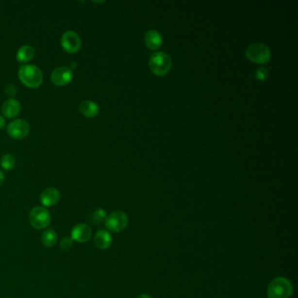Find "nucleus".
<instances>
[{
	"instance_id": "obj_1",
	"label": "nucleus",
	"mask_w": 298,
	"mask_h": 298,
	"mask_svg": "<svg viewBox=\"0 0 298 298\" xmlns=\"http://www.w3.org/2000/svg\"><path fill=\"white\" fill-rule=\"evenodd\" d=\"M18 78L28 88H37L43 83L44 75L39 66L33 64H25L19 66Z\"/></svg>"
},
{
	"instance_id": "obj_2",
	"label": "nucleus",
	"mask_w": 298,
	"mask_h": 298,
	"mask_svg": "<svg viewBox=\"0 0 298 298\" xmlns=\"http://www.w3.org/2000/svg\"><path fill=\"white\" fill-rule=\"evenodd\" d=\"M293 293V286L287 278L276 277L267 286L268 298H289Z\"/></svg>"
},
{
	"instance_id": "obj_3",
	"label": "nucleus",
	"mask_w": 298,
	"mask_h": 298,
	"mask_svg": "<svg viewBox=\"0 0 298 298\" xmlns=\"http://www.w3.org/2000/svg\"><path fill=\"white\" fill-rule=\"evenodd\" d=\"M172 60L171 56L164 52L154 53L149 61V69L158 76L166 75L171 70Z\"/></svg>"
},
{
	"instance_id": "obj_4",
	"label": "nucleus",
	"mask_w": 298,
	"mask_h": 298,
	"mask_svg": "<svg viewBox=\"0 0 298 298\" xmlns=\"http://www.w3.org/2000/svg\"><path fill=\"white\" fill-rule=\"evenodd\" d=\"M246 56L254 63L266 64L271 58V53L267 45L254 43L246 50Z\"/></svg>"
},
{
	"instance_id": "obj_5",
	"label": "nucleus",
	"mask_w": 298,
	"mask_h": 298,
	"mask_svg": "<svg viewBox=\"0 0 298 298\" xmlns=\"http://www.w3.org/2000/svg\"><path fill=\"white\" fill-rule=\"evenodd\" d=\"M29 222L32 227L38 230L48 228L51 223V215L44 206H35L29 214Z\"/></svg>"
},
{
	"instance_id": "obj_6",
	"label": "nucleus",
	"mask_w": 298,
	"mask_h": 298,
	"mask_svg": "<svg viewBox=\"0 0 298 298\" xmlns=\"http://www.w3.org/2000/svg\"><path fill=\"white\" fill-rule=\"evenodd\" d=\"M128 216L122 211H115L107 216L105 223L106 228L111 232H118L124 230L128 225Z\"/></svg>"
},
{
	"instance_id": "obj_7",
	"label": "nucleus",
	"mask_w": 298,
	"mask_h": 298,
	"mask_svg": "<svg viewBox=\"0 0 298 298\" xmlns=\"http://www.w3.org/2000/svg\"><path fill=\"white\" fill-rule=\"evenodd\" d=\"M7 133L12 138L20 140L29 135L30 125L23 119H16L8 124Z\"/></svg>"
},
{
	"instance_id": "obj_8",
	"label": "nucleus",
	"mask_w": 298,
	"mask_h": 298,
	"mask_svg": "<svg viewBox=\"0 0 298 298\" xmlns=\"http://www.w3.org/2000/svg\"><path fill=\"white\" fill-rule=\"evenodd\" d=\"M62 49L69 53H77L82 48V40L75 31H66L62 36Z\"/></svg>"
},
{
	"instance_id": "obj_9",
	"label": "nucleus",
	"mask_w": 298,
	"mask_h": 298,
	"mask_svg": "<svg viewBox=\"0 0 298 298\" xmlns=\"http://www.w3.org/2000/svg\"><path fill=\"white\" fill-rule=\"evenodd\" d=\"M72 69L67 66H59L53 69L51 74V80L56 86H66L73 80Z\"/></svg>"
},
{
	"instance_id": "obj_10",
	"label": "nucleus",
	"mask_w": 298,
	"mask_h": 298,
	"mask_svg": "<svg viewBox=\"0 0 298 298\" xmlns=\"http://www.w3.org/2000/svg\"><path fill=\"white\" fill-rule=\"evenodd\" d=\"M92 236V228L88 225L80 223L75 225L71 230V238L78 243H85L90 240Z\"/></svg>"
},
{
	"instance_id": "obj_11",
	"label": "nucleus",
	"mask_w": 298,
	"mask_h": 298,
	"mask_svg": "<svg viewBox=\"0 0 298 298\" xmlns=\"http://www.w3.org/2000/svg\"><path fill=\"white\" fill-rule=\"evenodd\" d=\"M40 202L46 207L55 206L61 199V193L55 187H49L46 189L40 194Z\"/></svg>"
},
{
	"instance_id": "obj_12",
	"label": "nucleus",
	"mask_w": 298,
	"mask_h": 298,
	"mask_svg": "<svg viewBox=\"0 0 298 298\" xmlns=\"http://www.w3.org/2000/svg\"><path fill=\"white\" fill-rule=\"evenodd\" d=\"M1 110L5 117L14 118L19 114L21 110V105L19 101H17L16 99L10 98L3 103V105L1 107Z\"/></svg>"
},
{
	"instance_id": "obj_13",
	"label": "nucleus",
	"mask_w": 298,
	"mask_h": 298,
	"mask_svg": "<svg viewBox=\"0 0 298 298\" xmlns=\"http://www.w3.org/2000/svg\"><path fill=\"white\" fill-rule=\"evenodd\" d=\"M145 43L150 50H156L163 45V36L157 30H149L145 33Z\"/></svg>"
},
{
	"instance_id": "obj_14",
	"label": "nucleus",
	"mask_w": 298,
	"mask_h": 298,
	"mask_svg": "<svg viewBox=\"0 0 298 298\" xmlns=\"http://www.w3.org/2000/svg\"><path fill=\"white\" fill-rule=\"evenodd\" d=\"M94 241L99 249H108L112 244V236L110 232L104 229H101L96 233Z\"/></svg>"
},
{
	"instance_id": "obj_15",
	"label": "nucleus",
	"mask_w": 298,
	"mask_h": 298,
	"mask_svg": "<svg viewBox=\"0 0 298 298\" xmlns=\"http://www.w3.org/2000/svg\"><path fill=\"white\" fill-rule=\"evenodd\" d=\"M79 110L81 113L88 118L96 117L100 112V108L95 101L84 100L80 103Z\"/></svg>"
},
{
	"instance_id": "obj_16",
	"label": "nucleus",
	"mask_w": 298,
	"mask_h": 298,
	"mask_svg": "<svg viewBox=\"0 0 298 298\" xmlns=\"http://www.w3.org/2000/svg\"><path fill=\"white\" fill-rule=\"evenodd\" d=\"M35 54L34 49L29 45L20 47L17 52V61L21 63H26L32 61Z\"/></svg>"
},
{
	"instance_id": "obj_17",
	"label": "nucleus",
	"mask_w": 298,
	"mask_h": 298,
	"mask_svg": "<svg viewBox=\"0 0 298 298\" xmlns=\"http://www.w3.org/2000/svg\"><path fill=\"white\" fill-rule=\"evenodd\" d=\"M57 233L52 228L47 229L41 235V243L46 248H53L57 243Z\"/></svg>"
},
{
	"instance_id": "obj_18",
	"label": "nucleus",
	"mask_w": 298,
	"mask_h": 298,
	"mask_svg": "<svg viewBox=\"0 0 298 298\" xmlns=\"http://www.w3.org/2000/svg\"><path fill=\"white\" fill-rule=\"evenodd\" d=\"M16 164V159L12 154L3 155L0 158V166L5 171H11L14 169Z\"/></svg>"
},
{
	"instance_id": "obj_19",
	"label": "nucleus",
	"mask_w": 298,
	"mask_h": 298,
	"mask_svg": "<svg viewBox=\"0 0 298 298\" xmlns=\"http://www.w3.org/2000/svg\"><path fill=\"white\" fill-rule=\"evenodd\" d=\"M107 212L105 209L103 208H98L97 210L95 211L93 213L92 215V221L93 223L98 225V224L102 223L105 221L106 218H107Z\"/></svg>"
},
{
	"instance_id": "obj_20",
	"label": "nucleus",
	"mask_w": 298,
	"mask_h": 298,
	"mask_svg": "<svg viewBox=\"0 0 298 298\" xmlns=\"http://www.w3.org/2000/svg\"><path fill=\"white\" fill-rule=\"evenodd\" d=\"M254 76L258 81H265L268 76V71L266 67H260L255 71Z\"/></svg>"
},
{
	"instance_id": "obj_21",
	"label": "nucleus",
	"mask_w": 298,
	"mask_h": 298,
	"mask_svg": "<svg viewBox=\"0 0 298 298\" xmlns=\"http://www.w3.org/2000/svg\"><path fill=\"white\" fill-rule=\"evenodd\" d=\"M74 245V241L71 237H65L60 242V247L62 250H69Z\"/></svg>"
},
{
	"instance_id": "obj_22",
	"label": "nucleus",
	"mask_w": 298,
	"mask_h": 298,
	"mask_svg": "<svg viewBox=\"0 0 298 298\" xmlns=\"http://www.w3.org/2000/svg\"><path fill=\"white\" fill-rule=\"evenodd\" d=\"M5 94L10 98H14L17 94V88L13 84H8L5 88Z\"/></svg>"
},
{
	"instance_id": "obj_23",
	"label": "nucleus",
	"mask_w": 298,
	"mask_h": 298,
	"mask_svg": "<svg viewBox=\"0 0 298 298\" xmlns=\"http://www.w3.org/2000/svg\"><path fill=\"white\" fill-rule=\"evenodd\" d=\"M5 126V119L4 118L3 116L0 115V129L4 128Z\"/></svg>"
},
{
	"instance_id": "obj_24",
	"label": "nucleus",
	"mask_w": 298,
	"mask_h": 298,
	"mask_svg": "<svg viewBox=\"0 0 298 298\" xmlns=\"http://www.w3.org/2000/svg\"><path fill=\"white\" fill-rule=\"evenodd\" d=\"M4 181H5V176H4V173L0 171V186L3 184Z\"/></svg>"
},
{
	"instance_id": "obj_25",
	"label": "nucleus",
	"mask_w": 298,
	"mask_h": 298,
	"mask_svg": "<svg viewBox=\"0 0 298 298\" xmlns=\"http://www.w3.org/2000/svg\"><path fill=\"white\" fill-rule=\"evenodd\" d=\"M137 298H153L151 296H149V295H147V294H142L140 295L139 297Z\"/></svg>"
},
{
	"instance_id": "obj_26",
	"label": "nucleus",
	"mask_w": 298,
	"mask_h": 298,
	"mask_svg": "<svg viewBox=\"0 0 298 298\" xmlns=\"http://www.w3.org/2000/svg\"></svg>"
}]
</instances>
